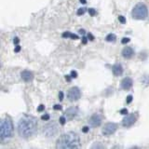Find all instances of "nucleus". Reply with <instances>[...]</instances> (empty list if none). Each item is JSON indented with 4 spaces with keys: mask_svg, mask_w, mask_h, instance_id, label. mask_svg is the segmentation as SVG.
Instances as JSON below:
<instances>
[{
    "mask_svg": "<svg viewBox=\"0 0 149 149\" xmlns=\"http://www.w3.org/2000/svg\"><path fill=\"white\" fill-rule=\"evenodd\" d=\"M37 132V120L33 116H23L18 123V133L23 139H29Z\"/></svg>",
    "mask_w": 149,
    "mask_h": 149,
    "instance_id": "nucleus-1",
    "label": "nucleus"
},
{
    "mask_svg": "<svg viewBox=\"0 0 149 149\" xmlns=\"http://www.w3.org/2000/svg\"><path fill=\"white\" fill-rule=\"evenodd\" d=\"M80 144L78 135L74 132H69L62 134L57 140L56 147L60 149H73L78 148Z\"/></svg>",
    "mask_w": 149,
    "mask_h": 149,
    "instance_id": "nucleus-2",
    "label": "nucleus"
},
{
    "mask_svg": "<svg viewBox=\"0 0 149 149\" xmlns=\"http://www.w3.org/2000/svg\"><path fill=\"white\" fill-rule=\"evenodd\" d=\"M13 132V124L10 119H2L0 124V138L3 141L5 139L11 137Z\"/></svg>",
    "mask_w": 149,
    "mask_h": 149,
    "instance_id": "nucleus-3",
    "label": "nucleus"
},
{
    "mask_svg": "<svg viewBox=\"0 0 149 149\" xmlns=\"http://www.w3.org/2000/svg\"><path fill=\"white\" fill-rule=\"evenodd\" d=\"M132 18L135 20H144L148 15V10L146 6L143 3H138L132 11Z\"/></svg>",
    "mask_w": 149,
    "mask_h": 149,
    "instance_id": "nucleus-4",
    "label": "nucleus"
},
{
    "mask_svg": "<svg viewBox=\"0 0 149 149\" xmlns=\"http://www.w3.org/2000/svg\"><path fill=\"white\" fill-rule=\"evenodd\" d=\"M58 125L56 122H49L47 125H45V127L43 128V133L45 134L46 137L51 138L54 137L56 134L58 133Z\"/></svg>",
    "mask_w": 149,
    "mask_h": 149,
    "instance_id": "nucleus-5",
    "label": "nucleus"
},
{
    "mask_svg": "<svg viewBox=\"0 0 149 149\" xmlns=\"http://www.w3.org/2000/svg\"><path fill=\"white\" fill-rule=\"evenodd\" d=\"M118 128V126L116 123L108 122L104 126V128H102V132L104 136H110V135L114 134L116 132Z\"/></svg>",
    "mask_w": 149,
    "mask_h": 149,
    "instance_id": "nucleus-6",
    "label": "nucleus"
},
{
    "mask_svg": "<svg viewBox=\"0 0 149 149\" xmlns=\"http://www.w3.org/2000/svg\"><path fill=\"white\" fill-rule=\"evenodd\" d=\"M80 97H81V92H80V90H79L77 87H73L68 91L67 98L70 102H76Z\"/></svg>",
    "mask_w": 149,
    "mask_h": 149,
    "instance_id": "nucleus-7",
    "label": "nucleus"
},
{
    "mask_svg": "<svg viewBox=\"0 0 149 149\" xmlns=\"http://www.w3.org/2000/svg\"><path fill=\"white\" fill-rule=\"evenodd\" d=\"M137 120V115L136 114H132V115H127L122 120V125L126 128H130L134 125V123Z\"/></svg>",
    "mask_w": 149,
    "mask_h": 149,
    "instance_id": "nucleus-8",
    "label": "nucleus"
},
{
    "mask_svg": "<svg viewBox=\"0 0 149 149\" xmlns=\"http://www.w3.org/2000/svg\"><path fill=\"white\" fill-rule=\"evenodd\" d=\"M77 113H78V108L77 106L69 107L66 110V112H65V118H66L67 120H72L73 118H76Z\"/></svg>",
    "mask_w": 149,
    "mask_h": 149,
    "instance_id": "nucleus-9",
    "label": "nucleus"
},
{
    "mask_svg": "<svg viewBox=\"0 0 149 149\" xmlns=\"http://www.w3.org/2000/svg\"><path fill=\"white\" fill-rule=\"evenodd\" d=\"M102 116L99 115V114H94V115H92L91 116V118H90V124L92 126V127H99V126L102 124Z\"/></svg>",
    "mask_w": 149,
    "mask_h": 149,
    "instance_id": "nucleus-10",
    "label": "nucleus"
},
{
    "mask_svg": "<svg viewBox=\"0 0 149 149\" xmlns=\"http://www.w3.org/2000/svg\"><path fill=\"white\" fill-rule=\"evenodd\" d=\"M21 77L24 82H31L34 79V74L29 70H23L21 73Z\"/></svg>",
    "mask_w": 149,
    "mask_h": 149,
    "instance_id": "nucleus-11",
    "label": "nucleus"
},
{
    "mask_svg": "<svg viewBox=\"0 0 149 149\" xmlns=\"http://www.w3.org/2000/svg\"><path fill=\"white\" fill-rule=\"evenodd\" d=\"M133 85V81L130 77H125L122 81H121V88L125 91L130 90Z\"/></svg>",
    "mask_w": 149,
    "mask_h": 149,
    "instance_id": "nucleus-12",
    "label": "nucleus"
},
{
    "mask_svg": "<svg viewBox=\"0 0 149 149\" xmlns=\"http://www.w3.org/2000/svg\"><path fill=\"white\" fill-rule=\"evenodd\" d=\"M134 55V51L133 49L130 48V47H126L122 50V56L126 59H130Z\"/></svg>",
    "mask_w": 149,
    "mask_h": 149,
    "instance_id": "nucleus-13",
    "label": "nucleus"
},
{
    "mask_svg": "<svg viewBox=\"0 0 149 149\" xmlns=\"http://www.w3.org/2000/svg\"><path fill=\"white\" fill-rule=\"evenodd\" d=\"M112 72H113L114 76L116 77H119L123 74V67L121 64H115L113 67H112Z\"/></svg>",
    "mask_w": 149,
    "mask_h": 149,
    "instance_id": "nucleus-14",
    "label": "nucleus"
},
{
    "mask_svg": "<svg viewBox=\"0 0 149 149\" xmlns=\"http://www.w3.org/2000/svg\"><path fill=\"white\" fill-rule=\"evenodd\" d=\"M62 36L63 37V38H72V39H78V36L77 35H74L72 34V33H70V32H64L63 33V35Z\"/></svg>",
    "mask_w": 149,
    "mask_h": 149,
    "instance_id": "nucleus-15",
    "label": "nucleus"
},
{
    "mask_svg": "<svg viewBox=\"0 0 149 149\" xmlns=\"http://www.w3.org/2000/svg\"><path fill=\"white\" fill-rule=\"evenodd\" d=\"M105 40L107 42H115L116 40V35L114 34H109V35H107L106 37H105Z\"/></svg>",
    "mask_w": 149,
    "mask_h": 149,
    "instance_id": "nucleus-16",
    "label": "nucleus"
},
{
    "mask_svg": "<svg viewBox=\"0 0 149 149\" xmlns=\"http://www.w3.org/2000/svg\"><path fill=\"white\" fill-rule=\"evenodd\" d=\"M142 81H143V83L146 86L149 85V77L147 76V74H146V76H143V77L142 78Z\"/></svg>",
    "mask_w": 149,
    "mask_h": 149,
    "instance_id": "nucleus-17",
    "label": "nucleus"
},
{
    "mask_svg": "<svg viewBox=\"0 0 149 149\" xmlns=\"http://www.w3.org/2000/svg\"><path fill=\"white\" fill-rule=\"evenodd\" d=\"M86 12V8H79L78 9V10H77V15L78 16H81V15H83V14L84 13H85Z\"/></svg>",
    "mask_w": 149,
    "mask_h": 149,
    "instance_id": "nucleus-18",
    "label": "nucleus"
},
{
    "mask_svg": "<svg viewBox=\"0 0 149 149\" xmlns=\"http://www.w3.org/2000/svg\"><path fill=\"white\" fill-rule=\"evenodd\" d=\"M66 118H65V116H61V118H59V122L61 123V124H62V125H64L65 124V122H66Z\"/></svg>",
    "mask_w": 149,
    "mask_h": 149,
    "instance_id": "nucleus-19",
    "label": "nucleus"
},
{
    "mask_svg": "<svg viewBox=\"0 0 149 149\" xmlns=\"http://www.w3.org/2000/svg\"><path fill=\"white\" fill-rule=\"evenodd\" d=\"M88 13H90V15H91V16H94L95 14H96L95 9H93V8H88Z\"/></svg>",
    "mask_w": 149,
    "mask_h": 149,
    "instance_id": "nucleus-20",
    "label": "nucleus"
},
{
    "mask_svg": "<svg viewBox=\"0 0 149 149\" xmlns=\"http://www.w3.org/2000/svg\"><path fill=\"white\" fill-rule=\"evenodd\" d=\"M130 41V39L129 38V37H124V38H122V40H121V43H122V44H127V43H129Z\"/></svg>",
    "mask_w": 149,
    "mask_h": 149,
    "instance_id": "nucleus-21",
    "label": "nucleus"
},
{
    "mask_svg": "<svg viewBox=\"0 0 149 149\" xmlns=\"http://www.w3.org/2000/svg\"><path fill=\"white\" fill-rule=\"evenodd\" d=\"M104 146H100L99 143H95L91 146V148H104Z\"/></svg>",
    "mask_w": 149,
    "mask_h": 149,
    "instance_id": "nucleus-22",
    "label": "nucleus"
},
{
    "mask_svg": "<svg viewBox=\"0 0 149 149\" xmlns=\"http://www.w3.org/2000/svg\"><path fill=\"white\" fill-rule=\"evenodd\" d=\"M49 115H48V114H46V115H43L41 116V119L42 120H49Z\"/></svg>",
    "mask_w": 149,
    "mask_h": 149,
    "instance_id": "nucleus-23",
    "label": "nucleus"
},
{
    "mask_svg": "<svg viewBox=\"0 0 149 149\" xmlns=\"http://www.w3.org/2000/svg\"><path fill=\"white\" fill-rule=\"evenodd\" d=\"M119 113L121 115H128V109H126V108H123V109H121L119 111Z\"/></svg>",
    "mask_w": 149,
    "mask_h": 149,
    "instance_id": "nucleus-24",
    "label": "nucleus"
},
{
    "mask_svg": "<svg viewBox=\"0 0 149 149\" xmlns=\"http://www.w3.org/2000/svg\"><path fill=\"white\" fill-rule=\"evenodd\" d=\"M118 21L121 23H126V19L123 16H118Z\"/></svg>",
    "mask_w": 149,
    "mask_h": 149,
    "instance_id": "nucleus-25",
    "label": "nucleus"
},
{
    "mask_svg": "<svg viewBox=\"0 0 149 149\" xmlns=\"http://www.w3.org/2000/svg\"><path fill=\"white\" fill-rule=\"evenodd\" d=\"M132 99H133V97L132 96V95H129L128 97H127V104H130V102H132Z\"/></svg>",
    "mask_w": 149,
    "mask_h": 149,
    "instance_id": "nucleus-26",
    "label": "nucleus"
},
{
    "mask_svg": "<svg viewBox=\"0 0 149 149\" xmlns=\"http://www.w3.org/2000/svg\"><path fill=\"white\" fill-rule=\"evenodd\" d=\"M88 130H90V128H88V126H85V127H83V129H82V132L84 133H87Z\"/></svg>",
    "mask_w": 149,
    "mask_h": 149,
    "instance_id": "nucleus-27",
    "label": "nucleus"
},
{
    "mask_svg": "<svg viewBox=\"0 0 149 149\" xmlns=\"http://www.w3.org/2000/svg\"><path fill=\"white\" fill-rule=\"evenodd\" d=\"M77 77V73L76 71H72V72H71V77L76 78Z\"/></svg>",
    "mask_w": 149,
    "mask_h": 149,
    "instance_id": "nucleus-28",
    "label": "nucleus"
},
{
    "mask_svg": "<svg viewBox=\"0 0 149 149\" xmlns=\"http://www.w3.org/2000/svg\"><path fill=\"white\" fill-rule=\"evenodd\" d=\"M53 108L55 110H62V105H60V104H55Z\"/></svg>",
    "mask_w": 149,
    "mask_h": 149,
    "instance_id": "nucleus-29",
    "label": "nucleus"
},
{
    "mask_svg": "<svg viewBox=\"0 0 149 149\" xmlns=\"http://www.w3.org/2000/svg\"><path fill=\"white\" fill-rule=\"evenodd\" d=\"M44 109H45V106H44L43 104H40L38 108H37V111H38V112H41V111H43Z\"/></svg>",
    "mask_w": 149,
    "mask_h": 149,
    "instance_id": "nucleus-30",
    "label": "nucleus"
},
{
    "mask_svg": "<svg viewBox=\"0 0 149 149\" xmlns=\"http://www.w3.org/2000/svg\"><path fill=\"white\" fill-rule=\"evenodd\" d=\"M59 97H60V101H63V91H60L59 92Z\"/></svg>",
    "mask_w": 149,
    "mask_h": 149,
    "instance_id": "nucleus-31",
    "label": "nucleus"
},
{
    "mask_svg": "<svg viewBox=\"0 0 149 149\" xmlns=\"http://www.w3.org/2000/svg\"><path fill=\"white\" fill-rule=\"evenodd\" d=\"M19 41H20V40H19V38H18V37H15V38H14V40H13V43L15 44V45H18Z\"/></svg>",
    "mask_w": 149,
    "mask_h": 149,
    "instance_id": "nucleus-32",
    "label": "nucleus"
},
{
    "mask_svg": "<svg viewBox=\"0 0 149 149\" xmlns=\"http://www.w3.org/2000/svg\"><path fill=\"white\" fill-rule=\"evenodd\" d=\"M20 50H21V47L17 45V47L15 48V49H14V51H15V52H19Z\"/></svg>",
    "mask_w": 149,
    "mask_h": 149,
    "instance_id": "nucleus-33",
    "label": "nucleus"
},
{
    "mask_svg": "<svg viewBox=\"0 0 149 149\" xmlns=\"http://www.w3.org/2000/svg\"><path fill=\"white\" fill-rule=\"evenodd\" d=\"M82 42H83V44H86V43H87V37L83 36V37H82Z\"/></svg>",
    "mask_w": 149,
    "mask_h": 149,
    "instance_id": "nucleus-34",
    "label": "nucleus"
},
{
    "mask_svg": "<svg viewBox=\"0 0 149 149\" xmlns=\"http://www.w3.org/2000/svg\"><path fill=\"white\" fill-rule=\"evenodd\" d=\"M88 38H90L91 40H93V39H94V36H93L91 34H88Z\"/></svg>",
    "mask_w": 149,
    "mask_h": 149,
    "instance_id": "nucleus-35",
    "label": "nucleus"
},
{
    "mask_svg": "<svg viewBox=\"0 0 149 149\" xmlns=\"http://www.w3.org/2000/svg\"><path fill=\"white\" fill-rule=\"evenodd\" d=\"M79 33L82 34V35H84V34H85V31H84L83 29H80V30H79Z\"/></svg>",
    "mask_w": 149,
    "mask_h": 149,
    "instance_id": "nucleus-36",
    "label": "nucleus"
},
{
    "mask_svg": "<svg viewBox=\"0 0 149 149\" xmlns=\"http://www.w3.org/2000/svg\"><path fill=\"white\" fill-rule=\"evenodd\" d=\"M70 77H71V76H70ZM70 77H69V76H66V77H65V78H66V80H67V81H70V80H71V78H70Z\"/></svg>",
    "mask_w": 149,
    "mask_h": 149,
    "instance_id": "nucleus-37",
    "label": "nucleus"
},
{
    "mask_svg": "<svg viewBox=\"0 0 149 149\" xmlns=\"http://www.w3.org/2000/svg\"><path fill=\"white\" fill-rule=\"evenodd\" d=\"M80 1V3H82V4H86V0H79Z\"/></svg>",
    "mask_w": 149,
    "mask_h": 149,
    "instance_id": "nucleus-38",
    "label": "nucleus"
}]
</instances>
